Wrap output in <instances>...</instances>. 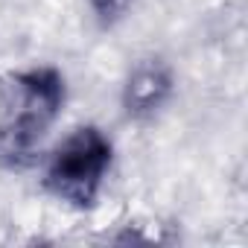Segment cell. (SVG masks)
<instances>
[{
    "mask_svg": "<svg viewBox=\"0 0 248 248\" xmlns=\"http://www.w3.org/2000/svg\"><path fill=\"white\" fill-rule=\"evenodd\" d=\"M64 105V76L56 67L9 73L0 88V164L24 170Z\"/></svg>",
    "mask_w": 248,
    "mask_h": 248,
    "instance_id": "cell-1",
    "label": "cell"
},
{
    "mask_svg": "<svg viewBox=\"0 0 248 248\" xmlns=\"http://www.w3.org/2000/svg\"><path fill=\"white\" fill-rule=\"evenodd\" d=\"M111 167V143L96 126H82L53 152L44 184L47 190L70 207H93Z\"/></svg>",
    "mask_w": 248,
    "mask_h": 248,
    "instance_id": "cell-2",
    "label": "cell"
},
{
    "mask_svg": "<svg viewBox=\"0 0 248 248\" xmlns=\"http://www.w3.org/2000/svg\"><path fill=\"white\" fill-rule=\"evenodd\" d=\"M172 91V76L161 62H143L126 82V91H123V102H126V111L135 117L152 114L155 108L164 105V99Z\"/></svg>",
    "mask_w": 248,
    "mask_h": 248,
    "instance_id": "cell-3",
    "label": "cell"
},
{
    "mask_svg": "<svg viewBox=\"0 0 248 248\" xmlns=\"http://www.w3.org/2000/svg\"><path fill=\"white\" fill-rule=\"evenodd\" d=\"M91 6L99 15V21L111 24V21H117V18L126 15V9L132 6V0H91Z\"/></svg>",
    "mask_w": 248,
    "mask_h": 248,
    "instance_id": "cell-4",
    "label": "cell"
}]
</instances>
